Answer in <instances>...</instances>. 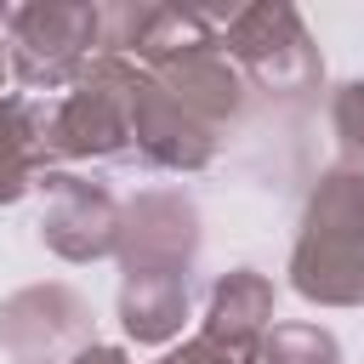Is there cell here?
Wrapping results in <instances>:
<instances>
[{
	"label": "cell",
	"mask_w": 364,
	"mask_h": 364,
	"mask_svg": "<svg viewBox=\"0 0 364 364\" xmlns=\"http://www.w3.org/2000/svg\"><path fill=\"white\" fill-rule=\"evenodd\" d=\"M290 284L313 307H364V165H330L296 228Z\"/></svg>",
	"instance_id": "cell-1"
},
{
	"label": "cell",
	"mask_w": 364,
	"mask_h": 364,
	"mask_svg": "<svg viewBox=\"0 0 364 364\" xmlns=\"http://www.w3.org/2000/svg\"><path fill=\"white\" fill-rule=\"evenodd\" d=\"M142 68L131 57L97 51L68 97L46 102V154L51 159H119L131 154V97Z\"/></svg>",
	"instance_id": "cell-2"
},
{
	"label": "cell",
	"mask_w": 364,
	"mask_h": 364,
	"mask_svg": "<svg viewBox=\"0 0 364 364\" xmlns=\"http://www.w3.org/2000/svg\"><path fill=\"white\" fill-rule=\"evenodd\" d=\"M6 63L28 91H68L102 46V6L85 0H28L6 6Z\"/></svg>",
	"instance_id": "cell-3"
},
{
	"label": "cell",
	"mask_w": 364,
	"mask_h": 364,
	"mask_svg": "<svg viewBox=\"0 0 364 364\" xmlns=\"http://www.w3.org/2000/svg\"><path fill=\"white\" fill-rule=\"evenodd\" d=\"M216 40H222V57L233 68H245L262 91L301 97L324 80V57L290 0H250V6L228 11Z\"/></svg>",
	"instance_id": "cell-4"
},
{
	"label": "cell",
	"mask_w": 364,
	"mask_h": 364,
	"mask_svg": "<svg viewBox=\"0 0 364 364\" xmlns=\"http://www.w3.org/2000/svg\"><path fill=\"white\" fill-rule=\"evenodd\" d=\"M0 347L11 364H68L91 347V301L74 284H23L0 301Z\"/></svg>",
	"instance_id": "cell-5"
},
{
	"label": "cell",
	"mask_w": 364,
	"mask_h": 364,
	"mask_svg": "<svg viewBox=\"0 0 364 364\" xmlns=\"http://www.w3.org/2000/svg\"><path fill=\"white\" fill-rule=\"evenodd\" d=\"M119 273H193L199 256V205L176 188H148L119 205Z\"/></svg>",
	"instance_id": "cell-6"
},
{
	"label": "cell",
	"mask_w": 364,
	"mask_h": 364,
	"mask_svg": "<svg viewBox=\"0 0 364 364\" xmlns=\"http://www.w3.org/2000/svg\"><path fill=\"white\" fill-rule=\"evenodd\" d=\"M46 216H40V239L51 256L63 262H97L114 256L119 245V199L102 182H85L74 171H46Z\"/></svg>",
	"instance_id": "cell-7"
},
{
	"label": "cell",
	"mask_w": 364,
	"mask_h": 364,
	"mask_svg": "<svg viewBox=\"0 0 364 364\" xmlns=\"http://www.w3.org/2000/svg\"><path fill=\"white\" fill-rule=\"evenodd\" d=\"M131 148L159 171H205L222 148V131L193 119L154 74H142L131 97Z\"/></svg>",
	"instance_id": "cell-8"
},
{
	"label": "cell",
	"mask_w": 364,
	"mask_h": 364,
	"mask_svg": "<svg viewBox=\"0 0 364 364\" xmlns=\"http://www.w3.org/2000/svg\"><path fill=\"white\" fill-rule=\"evenodd\" d=\"M142 74H154V80H159L193 119H205L210 131H228V125L245 114V74L222 57V40H216V46H199V51L165 63V68H142Z\"/></svg>",
	"instance_id": "cell-9"
},
{
	"label": "cell",
	"mask_w": 364,
	"mask_h": 364,
	"mask_svg": "<svg viewBox=\"0 0 364 364\" xmlns=\"http://www.w3.org/2000/svg\"><path fill=\"white\" fill-rule=\"evenodd\" d=\"M267 330H273V279L256 273V267H233V273H222V279L210 284L205 330H199V336L256 364Z\"/></svg>",
	"instance_id": "cell-10"
},
{
	"label": "cell",
	"mask_w": 364,
	"mask_h": 364,
	"mask_svg": "<svg viewBox=\"0 0 364 364\" xmlns=\"http://www.w3.org/2000/svg\"><path fill=\"white\" fill-rule=\"evenodd\" d=\"M46 171V108L28 97H0V205H17Z\"/></svg>",
	"instance_id": "cell-11"
},
{
	"label": "cell",
	"mask_w": 364,
	"mask_h": 364,
	"mask_svg": "<svg viewBox=\"0 0 364 364\" xmlns=\"http://www.w3.org/2000/svg\"><path fill=\"white\" fill-rule=\"evenodd\" d=\"M188 318V279L182 273H119V324L131 341L159 347L182 336Z\"/></svg>",
	"instance_id": "cell-12"
},
{
	"label": "cell",
	"mask_w": 364,
	"mask_h": 364,
	"mask_svg": "<svg viewBox=\"0 0 364 364\" xmlns=\"http://www.w3.org/2000/svg\"><path fill=\"white\" fill-rule=\"evenodd\" d=\"M199 46H216L210 11H199V6H142L125 57H136V68H165V63L199 51Z\"/></svg>",
	"instance_id": "cell-13"
},
{
	"label": "cell",
	"mask_w": 364,
	"mask_h": 364,
	"mask_svg": "<svg viewBox=\"0 0 364 364\" xmlns=\"http://www.w3.org/2000/svg\"><path fill=\"white\" fill-rule=\"evenodd\" d=\"M256 364H341V341L318 324H273Z\"/></svg>",
	"instance_id": "cell-14"
},
{
	"label": "cell",
	"mask_w": 364,
	"mask_h": 364,
	"mask_svg": "<svg viewBox=\"0 0 364 364\" xmlns=\"http://www.w3.org/2000/svg\"><path fill=\"white\" fill-rule=\"evenodd\" d=\"M330 125H336V136H341L347 148L364 154V80H347V85L336 91V102H330Z\"/></svg>",
	"instance_id": "cell-15"
},
{
	"label": "cell",
	"mask_w": 364,
	"mask_h": 364,
	"mask_svg": "<svg viewBox=\"0 0 364 364\" xmlns=\"http://www.w3.org/2000/svg\"><path fill=\"white\" fill-rule=\"evenodd\" d=\"M154 364H250V358H239V353H228V347H216V341L193 336V341L171 347V353H165V358H154Z\"/></svg>",
	"instance_id": "cell-16"
},
{
	"label": "cell",
	"mask_w": 364,
	"mask_h": 364,
	"mask_svg": "<svg viewBox=\"0 0 364 364\" xmlns=\"http://www.w3.org/2000/svg\"><path fill=\"white\" fill-rule=\"evenodd\" d=\"M68 364H131L125 358V347H108V341H91V347H80Z\"/></svg>",
	"instance_id": "cell-17"
},
{
	"label": "cell",
	"mask_w": 364,
	"mask_h": 364,
	"mask_svg": "<svg viewBox=\"0 0 364 364\" xmlns=\"http://www.w3.org/2000/svg\"><path fill=\"white\" fill-rule=\"evenodd\" d=\"M6 74H11V63H6V46H0V85H6Z\"/></svg>",
	"instance_id": "cell-18"
}]
</instances>
